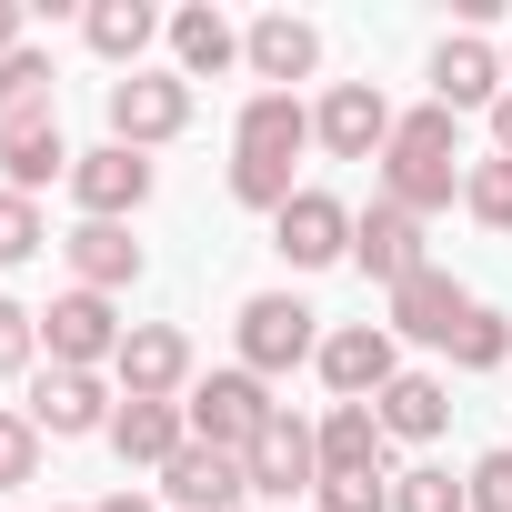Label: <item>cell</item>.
I'll list each match as a JSON object with an SVG mask.
<instances>
[{
  "instance_id": "obj_8",
  "label": "cell",
  "mask_w": 512,
  "mask_h": 512,
  "mask_svg": "<svg viewBox=\"0 0 512 512\" xmlns=\"http://www.w3.org/2000/svg\"><path fill=\"white\" fill-rule=\"evenodd\" d=\"M392 101H382V81H332L322 101H312V141L332 151V161H382L392 151Z\"/></svg>"
},
{
  "instance_id": "obj_7",
  "label": "cell",
  "mask_w": 512,
  "mask_h": 512,
  "mask_svg": "<svg viewBox=\"0 0 512 512\" xmlns=\"http://www.w3.org/2000/svg\"><path fill=\"white\" fill-rule=\"evenodd\" d=\"M312 372L332 382V402H382L402 382V342H392V322H342V332H322Z\"/></svg>"
},
{
  "instance_id": "obj_3",
  "label": "cell",
  "mask_w": 512,
  "mask_h": 512,
  "mask_svg": "<svg viewBox=\"0 0 512 512\" xmlns=\"http://www.w3.org/2000/svg\"><path fill=\"white\" fill-rule=\"evenodd\" d=\"M181 412H191V442H211V452H251L272 422H282V402H272V382L262 372H201L191 392H181Z\"/></svg>"
},
{
  "instance_id": "obj_26",
  "label": "cell",
  "mask_w": 512,
  "mask_h": 512,
  "mask_svg": "<svg viewBox=\"0 0 512 512\" xmlns=\"http://www.w3.org/2000/svg\"><path fill=\"white\" fill-rule=\"evenodd\" d=\"M51 111V51H11V61H0V121H41Z\"/></svg>"
},
{
  "instance_id": "obj_23",
  "label": "cell",
  "mask_w": 512,
  "mask_h": 512,
  "mask_svg": "<svg viewBox=\"0 0 512 512\" xmlns=\"http://www.w3.org/2000/svg\"><path fill=\"white\" fill-rule=\"evenodd\" d=\"M372 412H382L392 442H442V422H452V382H442V372H402Z\"/></svg>"
},
{
  "instance_id": "obj_6",
  "label": "cell",
  "mask_w": 512,
  "mask_h": 512,
  "mask_svg": "<svg viewBox=\"0 0 512 512\" xmlns=\"http://www.w3.org/2000/svg\"><path fill=\"white\" fill-rule=\"evenodd\" d=\"M41 342H51V372H111L121 342H131V322L111 312V292H61L41 312Z\"/></svg>"
},
{
  "instance_id": "obj_1",
  "label": "cell",
  "mask_w": 512,
  "mask_h": 512,
  "mask_svg": "<svg viewBox=\"0 0 512 512\" xmlns=\"http://www.w3.org/2000/svg\"><path fill=\"white\" fill-rule=\"evenodd\" d=\"M302 151H312V111H302L292 91H251L241 121H231V201L282 221V201L302 191V181H292Z\"/></svg>"
},
{
  "instance_id": "obj_18",
  "label": "cell",
  "mask_w": 512,
  "mask_h": 512,
  "mask_svg": "<svg viewBox=\"0 0 512 512\" xmlns=\"http://www.w3.org/2000/svg\"><path fill=\"white\" fill-rule=\"evenodd\" d=\"M241 61L262 71V91H292V81H312L322 71V31L312 21H292V11H262L241 31Z\"/></svg>"
},
{
  "instance_id": "obj_19",
  "label": "cell",
  "mask_w": 512,
  "mask_h": 512,
  "mask_svg": "<svg viewBox=\"0 0 512 512\" xmlns=\"http://www.w3.org/2000/svg\"><path fill=\"white\" fill-rule=\"evenodd\" d=\"M432 101H442V111H492V101H502V51H492L482 31H452V41L432 51Z\"/></svg>"
},
{
  "instance_id": "obj_31",
  "label": "cell",
  "mask_w": 512,
  "mask_h": 512,
  "mask_svg": "<svg viewBox=\"0 0 512 512\" xmlns=\"http://www.w3.org/2000/svg\"><path fill=\"white\" fill-rule=\"evenodd\" d=\"M41 482V422L31 412H0V492Z\"/></svg>"
},
{
  "instance_id": "obj_29",
  "label": "cell",
  "mask_w": 512,
  "mask_h": 512,
  "mask_svg": "<svg viewBox=\"0 0 512 512\" xmlns=\"http://www.w3.org/2000/svg\"><path fill=\"white\" fill-rule=\"evenodd\" d=\"M462 211H472L482 231H512V161H502V151L462 171Z\"/></svg>"
},
{
  "instance_id": "obj_10",
  "label": "cell",
  "mask_w": 512,
  "mask_h": 512,
  "mask_svg": "<svg viewBox=\"0 0 512 512\" xmlns=\"http://www.w3.org/2000/svg\"><path fill=\"white\" fill-rule=\"evenodd\" d=\"M272 251H282L292 272H332V262H352V201L302 181V191L282 201V221H272Z\"/></svg>"
},
{
  "instance_id": "obj_32",
  "label": "cell",
  "mask_w": 512,
  "mask_h": 512,
  "mask_svg": "<svg viewBox=\"0 0 512 512\" xmlns=\"http://www.w3.org/2000/svg\"><path fill=\"white\" fill-rule=\"evenodd\" d=\"M41 241H51V221H41V201H21V191H0V272H11V262H31Z\"/></svg>"
},
{
  "instance_id": "obj_5",
  "label": "cell",
  "mask_w": 512,
  "mask_h": 512,
  "mask_svg": "<svg viewBox=\"0 0 512 512\" xmlns=\"http://www.w3.org/2000/svg\"><path fill=\"white\" fill-rule=\"evenodd\" d=\"M111 141L121 151H161V141H181L191 131V81L181 71H131V81H111Z\"/></svg>"
},
{
  "instance_id": "obj_28",
  "label": "cell",
  "mask_w": 512,
  "mask_h": 512,
  "mask_svg": "<svg viewBox=\"0 0 512 512\" xmlns=\"http://www.w3.org/2000/svg\"><path fill=\"white\" fill-rule=\"evenodd\" d=\"M452 362H462V372H502V362H512V312L472 302V322L452 332Z\"/></svg>"
},
{
  "instance_id": "obj_4",
  "label": "cell",
  "mask_w": 512,
  "mask_h": 512,
  "mask_svg": "<svg viewBox=\"0 0 512 512\" xmlns=\"http://www.w3.org/2000/svg\"><path fill=\"white\" fill-rule=\"evenodd\" d=\"M231 332H241V372H262V382L322 352V312H312V302H292V292H251Z\"/></svg>"
},
{
  "instance_id": "obj_22",
  "label": "cell",
  "mask_w": 512,
  "mask_h": 512,
  "mask_svg": "<svg viewBox=\"0 0 512 512\" xmlns=\"http://www.w3.org/2000/svg\"><path fill=\"white\" fill-rule=\"evenodd\" d=\"M181 442H191V412H181V402H121V412H111V452L141 462V472H161Z\"/></svg>"
},
{
  "instance_id": "obj_35",
  "label": "cell",
  "mask_w": 512,
  "mask_h": 512,
  "mask_svg": "<svg viewBox=\"0 0 512 512\" xmlns=\"http://www.w3.org/2000/svg\"><path fill=\"white\" fill-rule=\"evenodd\" d=\"M492 151H502V161H512V91H502V101H492Z\"/></svg>"
},
{
  "instance_id": "obj_16",
  "label": "cell",
  "mask_w": 512,
  "mask_h": 512,
  "mask_svg": "<svg viewBox=\"0 0 512 512\" xmlns=\"http://www.w3.org/2000/svg\"><path fill=\"white\" fill-rule=\"evenodd\" d=\"M161 492H171V512H241L251 472H241V452H211V442H181V452L161 462Z\"/></svg>"
},
{
  "instance_id": "obj_25",
  "label": "cell",
  "mask_w": 512,
  "mask_h": 512,
  "mask_svg": "<svg viewBox=\"0 0 512 512\" xmlns=\"http://www.w3.org/2000/svg\"><path fill=\"white\" fill-rule=\"evenodd\" d=\"M231 61H241V31L221 11H171V71L181 81H221Z\"/></svg>"
},
{
  "instance_id": "obj_37",
  "label": "cell",
  "mask_w": 512,
  "mask_h": 512,
  "mask_svg": "<svg viewBox=\"0 0 512 512\" xmlns=\"http://www.w3.org/2000/svg\"><path fill=\"white\" fill-rule=\"evenodd\" d=\"M91 512H151V502H141V492H101Z\"/></svg>"
},
{
  "instance_id": "obj_13",
  "label": "cell",
  "mask_w": 512,
  "mask_h": 512,
  "mask_svg": "<svg viewBox=\"0 0 512 512\" xmlns=\"http://www.w3.org/2000/svg\"><path fill=\"white\" fill-rule=\"evenodd\" d=\"M241 472H251V492L262 502H292V492H322V442H312V422L302 412H282L262 442L241 452Z\"/></svg>"
},
{
  "instance_id": "obj_12",
  "label": "cell",
  "mask_w": 512,
  "mask_h": 512,
  "mask_svg": "<svg viewBox=\"0 0 512 512\" xmlns=\"http://www.w3.org/2000/svg\"><path fill=\"white\" fill-rule=\"evenodd\" d=\"M71 201H81V221H131L151 201V151H121V141L81 151L71 161Z\"/></svg>"
},
{
  "instance_id": "obj_11",
  "label": "cell",
  "mask_w": 512,
  "mask_h": 512,
  "mask_svg": "<svg viewBox=\"0 0 512 512\" xmlns=\"http://www.w3.org/2000/svg\"><path fill=\"white\" fill-rule=\"evenodd\" d=\"M21 412L41 422V442H91V432H111L121 392H111L101 372H31V402H21Z\"/></svg>"
},
{
  "instance_id": "obj_33",
  "label": "cell",
  "mask_w": 512,
  "mask_h": 512,
  "mask_svg": "<svg viewBox=\"0 0 512 512\" xmlns=\"http://www.w3.org/2000/svg\"><path fill=\"white\" fill-rule=\"evenodd\" d=\"M41 362V312H21L11 292H0V382H21Z\"/></svg>"
},
{
  "instance_id": "obj_30",
  "label": "cell",
  "mask_w": 512,
  "mask_h": 512,
  "mask_svg": "<svg viewBox=\"0 0 512 512\" xmlns=\"http://www.w3.org/2000/svg\"><path fill=\"white\" fill-rule=\"evenodd\" d=\"M312 512H392V472H322Z\"/></svg>"
},
{
  "instance_id": "obj_24",
  "label": "cell",
  "mask_w": 512,
  "mask_h": 512,
  "mask_svg": "<svg viewBox=\"0 0 512 512\" xmlns=\"http://www.w3.org/2000/svg\"><path fill=\"white\" fill-rule=\"evenodd\" d=\"M312 442H322V472H382V412L372 402H332L322 422H312Z\"/></svg>"
},
{
  "instance_id": "obj_36",
  "label": "cell",
  "mask_w": 512,
  "mask_h": 512,
  "mask_svg": "<svg viewBox=\"0 0 512 512\" xmlns=\"http://www.w3.org/2000/svg\"><path fill=\"white\" fill-rule=\"evenodd\" d=\"M21 51V0H0V61Z\"/></svg>"
},
{
  "instance_id": "obj_9",
  "label": "cell",
  "mask_w": 512,
  "mask_h": 512,
  "mask_svg": "<svg viewBox=\"0 0 512 512\" xmlns=\"http://www.w3.org/2000/svg\"><path fill=\"white\" fill-rule=\"evenodd\" d=\"M201 372H191V332L181 322H131L121 362H111V392L121 402H181Z\"/></svg>"
},
{
  "instance_id": "obj_14",
  "label": "cell",
  "mask_w": 512,
  "mask_h": 512,
  "mask_svg": "<svg viewBox=\"0 0 512 512\" xmlns=\"http://www.w3.org/2000/svg\"><path fill=\"white\" fill-rule=\"evenodd\" d=\"M352 262H362L382 292H402V282L432 262V251H422V221H412V211H392V201L372 191V211H352Z\"/></svg>"
},
{
  "instance_id": "obj_15",
  "label": "cell",
  "mask_w": 512,
  "mask_h": 512,
  "mask_svg": "<svg viewBox=\"0 0 512 512\" xmlns=\"http://www.w3.org/2000/svg\"><path fill=\"white\" fill-rule=\"evenodd\" d=\"M462 322H472V292H462L442 262H422V272L392 292V342H442V352H452Z\"/></svg>"
},
{
  "instance_id": "obj_38",
  "label": "cell",
  "mask_w": 512,
  "mask_h": 512,
  "mask_svg": "<svg viewBox=\"0 0 512 512\" xmlns=\"http://www.w3.org/2000/svg\"><path fill=\"white\" fill-rule=\"evenodd\" d=\"M502 71H512V61H502Z\"/></svg>"
},
{
  "instance_id": "obj_27",
  "label": "cell",
  "mask_w": 512,
  "mask_h": 512,
  "mask_svg": "<svg viewBox=\"0 0 512 512\" xmlns=\"http://www.w3.org/2000/svg\"><path fill=\"white\" fill-rule=\"evenodd\" d=\"M392 512H472V482L442 462H412V472H392Z\"/></svg>"
},
{
  "instance_id": "obj_34",
  "label": "cell",
  "mask_w": 512,
  "mask_h": 512,
  "mask_svg": "<svg viewBox=\"0 0 512 512\" xmlns=\"http://www.w3.org/2000/svg\"><path fill=\"white\" fill-rule=\"evenodd\" d=\"M462 482H472V512H512V442H502V452H482Z\"/></svg>"
},
{
  "instance_id": "obj_17",
  "label": "cell",
  "mask_w": 512,
  "mask_h": 512,
  "mask_svg": "<svg viewBox=\"0 0 512 512\" xmlns=\"http://www.w3.org/2000/svg\"><path fill=\"white\" fill-rule=\"evenodd\" d=\"M71 141H61V111H41V121H0V191H41V181H71Z\"/></svg>"
},
{
  "instance_id": "obj_21",
  "label": "cell",
  "mask_w": 512,
  "mask_h": 512,
  "mask_svg": "<svg viewBox=\"0 0 512 512\" xmlns=\"http://www.w3.org/2000/svg\"><path fill=\"white\" fill-rule=\"evenodd\" d=\"M161 31H171V21L151 11V0H91V11H81V41H91V51H101L121 81L141 71V51H151Z\"/></svg>"
},
{
  "instance_id": "obj_20",
  "label": "cell",
  "mask_w": 512,
  "mask_h": 512,
  "mask_svg": "<svg viewBox=\"0 0 512 512\" xmlns=\"http://www.w3.org/2000/svg\"><path fill=\"white\" fill-rule=\"evenodd\" d=\"M61 251H71V292H131V282H141V241H131V221H81Z\"/></svg>"
},
{
  "instance_id": "obj_2",
  "label": "cell",
  "mask_w": 512,
  "mask_h": 512,
  "mask_svg": "<svg viewBox=\"0 0 512 512\" xmlns=\"http://www.w3.org/2000/svg\"><path fill=\"white\" fill-rule=\"evenodd\" d=\"M462 131H452V111L442 101H422V111H402L392 121V151L372 161V191L392 201V211H412V221H432V211H452L462 201Z\"/></svg>"
}]
</instances>
